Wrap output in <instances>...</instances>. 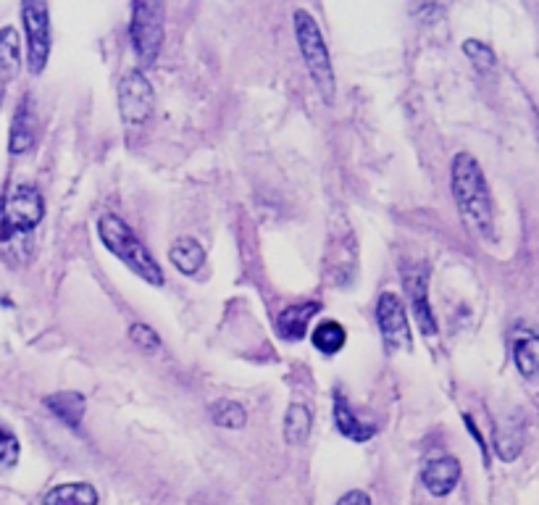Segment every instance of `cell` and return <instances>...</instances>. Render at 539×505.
<instances>
[{"label":"cell","mask_w":539,"mask_h":505,"mask_svg":"<svg viewBox=\"0 0 539 505\" xmlns=\"http://www.w3.org/2000/svg\"><path fill=\"white\" fill-rule=\"evenodd\" d=\"M22 64V43H19V32L14 27L0 29V74L6 79L19 74Z\"/></svg>","instance_id":"21"},{"label":"cell","mask_w":539,"mask_h":505,"mask_svg":"<svg viewBox=\"0 0 539 505\" xmlns=\"http://www.w3.org/2000/svg\"><path fill=\"white\" fill-rule=\"evenodd\" d=\"M403 285L421 335L437 337V321H434L432 308H429V274H426V266H413V269L405 271Z\"/></svg>","instance_id":"9"},{"label":"cell","mask_w":539,"mask_h":505,"mask_svg":"<svg viewBox=\"0 0 539 505\" xmlns=\"http://www.w3.org/2000/svg\"><path fill=\"white\" fill-rule=\"evenodd\" d=\"M311 342L316 345L319 353H324V356H334V353H340V350L345 348V342H348V332H345V327H342L340 321L327 319V321H321L319 327L313 329Z\"/></svg>","instance_id":"20"},{"label":"cell","mask_w":539,"mask_h":505,"mask_svg":"<svg viewBox=\"0 0 539 505\" xmlns=\"http://www.w3.org/2000/svg\"><path fill=\"white\" fill-rule=\"evenodd\" d=\"M156 111V93L140 69H132L119 82V114L132 129L145 127Z\"/></svg>","instance_id":"6"},{"label":"cell","mask_w":539,"mask_h":505,"mask_svg":"<svg viewBox=\"0 0 539 505\" xmlns=\"http://www.w3.org/2000/svg\"><path fill=\"white\" fill-rule=\"evenodd\" d=\"M334 424H337V429L353 442H366L376 434L374 424L361 421L355 416V411L350 408L348 400L342 398V392H334Z\"/></svg>","instance_id":"12"},{"label":"cell","mask_w":539,"mask_h":505,"mask_svg":"<svg viewBox=\"0 0 539 505\" xmlns=\"http://www.w3.org/2000/svg\"><path fill=\"white\" fill-rule=\"evenodd\" d=\"M43 505H98V490L87 482L58 484L45 495Z\"/></svg>","instance_id":"17"},{"label":"cell","mask_w":539,"mask_h":505,"mask_svg":"<svg viewBox=\"0 0 539 505\" xmlns=\"http://www.w3.org/2000/svg\"><path fill=\"white\" fill-rule=\"evenodd\" d=\"M524 424L521 421H505L503 427L495 429V453L500 461L511 463L521 456V450H524Z\"/></svg>","instance_id":"18"},{"label":"cell","mask_w":539,"mask_h":505,"mask_svg":"<svg viewBox=\"0 0 539 505\" xmlns=\"http://www.w3.org/2000/svg\"><path fill=\"white\" fill-rule=\"evenodd\" d=\"M45 200L40 190L29 185H16L3 200V232L16 235V232H32L43 221Z\"/></svg>","instance_id":"7"},{"label":"cell","mask_w":539,"mask_h":505,"mask_svg":"<svg viewBox=\"0 0 539 505\" xmlns=\"http://www.w3.org/2000/svg\"><path fill=\"white\" fill-rule=\"evenodd\" d=\"M129 337L135 342L137 348L145 350V353H156L161 348V337L148 327V324H135V327L129 329Z\"/></svg>","instance_id":"25"},{"label":"cell","mask_w":539,"mask_h":505,"mask_svg":"<svg viewBox=\"0 0 539 505\" xmlns=\"http://www.w3.org/2000/svg\"><path fill=\"white\" fill-rule=\"evenodd\" d=\"M98 235L103 245L119 258L121 264H127L135 271L137 277L145 279L153 287H164V269L158 266L156 258L150 256V250L142 245V240L132 232L127 221L119 219L116 214H103L98 219Z\"/></svg>","instance_id":"2"},{"label":"cell","mask_w":539,"mask_h":505,"mask_svg":"<svg viewBox=\"0 0 539 505\" xmlns=\"http://www.w3.org/2000/svg\"><path fill=\"white\" fill-rule=\"evenodd\" d=\"M211 419L216 427L242 429L245 421H248V413H245V408L237 400H216L211 406Z\"/></svg>","instance_id":"22"},{"label":"cell","mask_w":539,"mask_h":505,"mask_svg":"<svg viewBox=\"0 0 539 505\" xmlns=\"http://www.w3.org/2000/svg\"><path fill=\"white\" fill-rule=\"evenodd\" d=\"M450 187H453L455 206L463 224L482 237L484 242H495V206H492L490 185L484 171L471 153H458L450 169Z\"/></svg>","instance_id":"1"},{"label":"cell","mask_w":539,"mask_h":505,"mask_svg":"<svg viewBox=\"0 0 539 505\" xmlns=\"http://www.w3.org/2000/svg\"><path fill=\"white\" fill-rule=\"evenodd\" d=\"M313 427V413L311 408L303 406V403H292L284 413V442L290 445H303L308 440Z\"/></svg>","instance_id":"19"},{"label":"cell","mask_w":539,"mask_h":505,"mask_svg":"<svg viewBox=\"0 0 539 505\" xmlns=\"http://www.w3.org/2000/svg\"><path fill=\"white\" fill-rule=\"evenodd\" d=\"M513 358H516V369L521 371L524 379L537 377L539 369V342L532 329H518L516 342H513Z\"/></svg>","instance_id":"16"},{"label":"cell","mask_w":539,"mask_h":505,"mask_svg":"<svg viewBox=\"0 0 539 505\" xmlns=\"http://www.w3.org/2000/svg\"><path fill=\"white\" fill-rule=\"evenodd\" d=\"M129 35L132 45L145 69L158 61L161 45H164V6L161 3H148L140 0L132 6V22H129Z\"/></svg>","instance_id":"4"},{"label":"cell","mask_w":539,"mask_h":505,"mask_svg":"<svg viewBox=\"0 0 539 505\" xmlns=\"http://www.w3.org/2000/svg\"><path fill=\"white\" fill-rule=\"evenodd\" d=\"M421 482H424V487L432 492L434 498H445L461 482V463L453 456L432 458L421 469Z\"/></svg>","instance_id":"10"},{"label":"cell","mask_w":539,"mask_h":505,"mask_svg":"<svg viewBox=\"0 0 539 505\" xmlns=\"http://www.w3.org/2000/svg\"><path fill=\"white\" fill-rule=\"evenodd\" d=\"M45 408H48L58 421H64L66 427L77 429L85 419V395L79 392H56V395H48L45 398Z\"/></svg>","instance_id":"13"},{"label":"cell","mask_w":539,"mask_h":505,"mask_svg":"<svg viewBox=\"0 0 539 505\" xmlns=\"http://www.w3.org/2000/svg\"><path fill=\"white\" fill-rule=\"evenodd\" d=\"M463 53H466L482 72H490L492 66H495V50L487 43H482V40H466V43H463Z\"/></svg>","instance_id":"23"},{"label":"cell","mask_w":539,"mask_h":505,"mask_svg":"<svg viewBox=\"0 0 539 505\" xmlns=\"http://www.w3.org/2000/svg\"><path fill=\"white\" fill-rule=\"evenodd\" d=\"M24 29H27V64L32 74H43L53 48L50 37V8L43 0H27L22 6Z\"/></svg>","instance_id":"5"},{"label":"cell","mask_w":539,"mask_h":505,"mask_svg":"<svg viewBox=\"0 0 539 505\" xmlns=\"http://www.w3.org/2000/svg\"><path fill=\"white\" fill-rule=\"evenodd\" d=\"M169 258L174 269L187 274V277H195L203 264H206V250L200 245L198 240H192V237H179L169 250Z\"/></svg>","instance_id":"14"},{"label":"cell","mask_w":539,"mask_h":505,"mask_svg":"<svg viewBox=\"0 0 539 505\" xmlns=\"http://www.w3.org/2000/svg\"><path fill=\"white\" fill-rule=\"evenodd\" d=\"M321 311V303L311 300V303H298V306H287L277 316V332L279 337L290 342H300L308 335V324L313 316Z\"/></svg>","instance_id":"11"},{"label":"cell","mask_w":539,"mask_h":505,"mask_svg":"<svg viewBox=\"0 0 539 505\" xmlns=\"http://www.w3.org/2000/svg\"><path fill=\"white\" fill-rule=\"evenodd\" d=\"M19 453H22L19 440L11 432H6V429H0V474L14 469L16 461H19Z\"/></svg>","instance_id":"24"},{"label":"cell","mask_w":539,"mask_h":505,"mask_svg":"<svg viewBox=\"0 0 539 505\" xmlns=\"http://www.w3.org/2000/svg\"><path fill=\"white\" fill-rule=\"evenodd\" d=\"M337 505H371V498L363 490H350L348 495H342Z\"/></svg>","instance_id":"26"},{"label":"cell","mask_w":539,"mask_h":505,"mask_svg":"<svg viewBox=\"0 0 539 505\" xmlns=\"http://www.w3.org/2000/svg\"><path fill=\"white\" fill-rule=\"evenodd\" d=\"M295 37H298L300 56H303L305 66H308V74H311L313 85L319 87L321 98L327 106L334 103V69H332V56H329V48L324 43V35H321L319 24L313 19L305 8L295 11Z\"/></svg>","instance_id":"3"},{"label":"cell","mask_w":539,"mask_h":505,"mask_svg":"<svg viewBox=\"0 0 539 505\" xmlns=\"http://www.w3.org/2000/svg\"><path fill=\"white\" fill-rule=\"evenodd\" d=\"M35 145V114H32V100L24 95L19 103V111L14 116V127H11V153H27Z\"/></svg>","instance_id":"15"},{"label":"cell","mask_w":539,"mask_h":505,"mask_svg":"<svg viewBox=\"0 0 539 505\" xmlns=\"http://www.w3.org/2000/svg\"><path fill=\"white\" fill-rule=\"evenodd\" d=\"M376 321L382 329L384 345L395 353V350H413V332L408 313H405L403 300L395 292H382L379 303H376Z\"/></svg>","instance_id":"8"}]
</instances>
